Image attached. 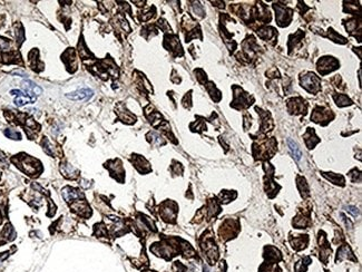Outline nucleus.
I'll list each match as a JSON object with an SVG mask.
<instances>
[{"label":"nucleus","mask_w":362,"mask_h":272,"mask_svg":"<svg viewBox=\"0 0 362 272\" xmlns=\"http://www.w3.org/2000/svg\"><path fill=\"white\" fill-rule=\"evenodd\" d=\"M22 87L27 93V95L32 97V98H36L37 95H40L42 93V89L38 85H36L35 83L30 82V80H25L22 83Z\"/></svg>","instance_id":"obj_4"},{"label":"nucleus","mask_w":362,"mask_h":272,"mask_svg":"<svg viewBox=\"0 0 362 272\" xmlns=\"http://www.w3.org/2000/svg\"><path fill=\"white\" fill-rule=\"evenodd\" d=\"M288 145H289L290 151H291V153H292L293 157H294L295 160H296V161L301 160V156H302V152H301V149L299 148L298 144L295 143L294 140H291V138H289V140H288Z\"/></svg>","instance_id":"obj_6"},{"label":"nucleus","mask_w":362,"mask_h":272,"mask_svg":"<svg viewBox=\"0 0 362 272\" xmlns=\"http://www.w3.org/2000/svg\"><path fill=\"white\" fill-rule=\"evenodd\" d=\"M60 170H62V174H64L65 176H68V177H70V179H73V177H76L77 176V172L74 170L73 167L70 166L69 164H62V167H60Z\"/></svg>","instance_id":"obj_8"},{"label":"nucleus","mask_w":362,"mask_h":272,"mask_svg":"<svg viewBox=\"0 0 362 272\" xmlns=\"http://www.w3.org/2000/svg\"><path fill=\"white\" fill-rule=\"evenodd\" d=\"M21 168H22L23 171L26 173H28V174H35V173H37V171H38V167H39V163L36 160H34V158L31 157H25L22 158V161H21Z\"/></svg>","instance_id":"obj_2"},{"label":"nucleus","mask_w":362,"mask_h":272,"mask_svg":"<svg viewBox=\"0 0 362 272\" xmlns=\"http://www.w3.org/2000/svg\"><path fill=\"white\" fill-rule=\"evenodd\" d=\"M347 210L349 211V212H350V213L352 214L353 217H356V215L359 214V212H358V209L354 208V206H348Z\"/></svg>","instance_id":"obj_13"},{"label":"nucleus","mask_w":362,"mask_h":272,"mask_svg":"<svg viewBox=\"0 0 362 272\" xmlns=\"http://www.w3.org/2000/svg\"><path fill=\"white\" fill-rule=\"evenodd\" d=\"M42 146H44V149L46 151L47 154H49V155H54V146L49 143V142H48V140H44Z\"/></svg>","instance_id":"obj_11"},{"label":"nucleus","mask_w":362,"mask_h":272,"mask_svg":"<svg viewBox=\"0 0 362 272\" xmlns=\"http://www.w3.org/2000/svg\"><path fill=\"white\" fill-rule=\"evenodd\" d=\"M36 98H32V97L30 96H26V94H21V95H19V96H17L15 98V104L17 106H23L25 104H27V103H30V102H35Z\"/></svg>","instance_id":"obj_7"},{"label":"nucleus","mask_w":362,"mask_h":272,"mask_svg":"<svg viewBox=\"0 0 362 272\" xmlns=\"http://www.w3.org/2000/svg\"><path fill=\"white\" fill-rule=\"evenodd\" d=\"M5 135L8 138H11V140H20L21 138L20 133L16 132L14 129H5Z\"/></svg>","instance_id":"obj_9"},{"label":"nucleus","mask_w":362,"mask_h":272,"mask_svg":"<svg viewBox=\"0 0 362 272\" xmlns=\"http://www.w3.org/2000/svg\"><path fill=\"white\" fill-rule=\"evenodd\" d=\"M94 91L89 88H82L73 93L66 94V97L71 100H88L90 97H93Z\"/></svg>","instance_id":"obj_1"},{"label":"nucleus","mask_w":362,"mask_h":272,"mask_svg":"<svg viewBox=\"0 0 362 272\" xmlns=\"http://www.w3.org/2000/svg\"><path fill=\"white\" fill-rule=\"evenodd\" d=\"M149 137H153V140H149L152 143L154 144H157V145H161V144H163V140H161V136L159 135H157L156 133H151V134L148 135Z\"/></svg>","instance_id":"obj_12"},{"label":"nucleus","mask_w":362,"mask_h":272,"mask_svg":"<svg viewBox=\"0 0 362 272\" xmlns=\"http://www.w3.org/2000/svg\"><path fill=\"white\" fill-rule=\"evenodd\" d=\"M62 196H64V199L66 200L67 202H70L71 200H76L77 197H79L80 194H79L78 191L75 190V189L66 187V189L62 190Z\"/></svg>","instance_id":"obj_5"},{"label":"nucleus","mask_w":362,"mask_h":272,"mask_svg":"<svg viewBox=\"0 0 362 272\" xmlns=\"http://www.w3.org/2000/svg\"><path fill=\"white\" fill-rule=\"evenodd\" d=\"M302 86L310 91H316L319 89V79L313 74H309L302 78Z\"/></svg>","instance_id":"obj_3"},{"label":"nucleus","mask_w":362,"mask_h":272,"mask_svg":"<svg viewBox=\"0 0 362 272\" xmlns=\"http://www.w3.org/2000/svg\"><path fill=\"white\" fill-rule=\"evenodd\" d=\"M3 237H7V240H11L14 237V230H12V226L10 224L5 226V230H3Z\"/></svg>","instance_id":"obj_10"},{"label":"nucleus","mask_w":362,"mask_h":272,"mask_svg":"<svg viewBox=\"0 0 362 272\" xmlns=\"http://www.w3.org/2000/svg\"><path fill=\"white\" fill-rule=\"evenodd\" d=\"M204 272H208V268H207V266H204Z\"/></svg>","instance_id":"obj_14"}]
</instances>
